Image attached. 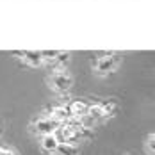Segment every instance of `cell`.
I'll return each instance as SVG.
<instances>
[{
  "label": "cell",
  "mask_w": 155,
  "mask_h": 155,
  "mask_svg": "<svg viewBox=\"0 0 155 155\" xmlns=\"http://www.w3.org/2000/svg\"><path fill=\"white\" fill-rule=\"evenodd\" d=\"M102 107H104V114H105V118L114 116L116 110H118V105H116L114 102H105V104H102Z\"/></svg>",
  "instance_id": "10"
},
{
  "label": "cell",
  "mask_w": 155,
  "mask_h": 155,
  "mask_svg": "<svg viewBox=\"0 0 155 155\" xmlns=\"http://www.w3.org/2000/svg\"><path fill=\"white\" fill-rule=\"evenodd\" d=\"M57 144H59V141H57V137L54 134H45L43 139H41V146H43V150L48 152V153H54L55 148H57Z\"/></svg>",
  "instance_id": "5"
},
{
  "label": "cell",
  "mask_w": 155,
  "mask_h": 155,
  "mask_svg": "<svg viewBox=\"0 0 155 155\" xmlns=\"http://www.w3.org/2000/svg\"><path fill=\"white\" fill-rule=\"evenodd\" d=\"M86 114H89V116H91L93 120H104V118H105L102 104H94V105H87V112H86Z\"/></svg>",
  "instance_id": "9"
},
{
  "label": "cell",
  "mask_w": 155,
  "mask_h": 155,
  "mask_svg": "<svg viewBox=\"0 0 155 155\" xmlns=\"http://www.w3.org/2000/svg\"><path fill=\"white\" fill-rule=\"evenodd\" d=\"M0 155H15V152H11V150H5V148H4V150L0 152Z\"/></svg>",
  "instance_id": "12"
},
{
  "label": "cell",
  "mask_w": 155,
  "mask_h": 155,
  "mask_svg": "<svg viewBox=\"0 0 155 155\" xmlns=\"http://www.w3.org/2000/svg\"><path fill=\"white\" fill-rule=\"evenodd\" d=\"M52 116L50 118H54L55 121H59V123H64L71 114H70V110H68V107H64V105H57V107H54L52 110Z\"/></svg>",
  "instance_id": "6"
},
{
  "label": "cell",
  "mask_w": 155,
  "mask_h": 155,
  "mask_svg": "<svg viewBox=\"0 0 155 155\" xmlns=\"http://www.w3.org/2000/svg\"><path fill=\"white\" fill-rule=\"evenodd\" d=\"M2 150H4V146H0V152H2Z\"/></svg>",
  "instance_id": "13"
},
{
  "label": "cell",
  "mask_w": 155,
  "mask_h": 155,
  "mask_svg": "<svg viewBox=\"0 0 155 155\" xmlns=\"http://www.w3.org/2000/svg\"><path fill=\"white\" fill-rule=\"evenodd\" d=\"M54 155H78V150L77 146L71 144V143H59Z\"/></svg>",
  "instance_id": "7"
},
{
  "label": "cell",
  "mask_w": 155,
  "mask_h": 155,
  "mask_svg": "<svg viewBox=\"0 0 155 155\" xmlns=\"http://www.w3.org/2000/svg\"><path fill=\"white\" fill-rule=\"evenodd\" d=\"M68 110H70V114L71 116H84L86 112H87V104H84L82 100H75V102H71L70 104V107H68Z\"/></svg>",
  "instance_id": "8"
},
{
  "label": "cell",
  "mask_w": 155,
  "mask_h": 155,
  "mask_svg": "<svg viewBox=\"0 0 155 155\" xmlns=\"http://www.w3.org/2000/svg\"><path fill=\"white\" fill-rule=\"evenodd\" d=\"M153 141H155V136H153V134H150V136H148V139H146V150H148V153H150V155H155Z\"/></svg>",
  "instance_id": "11"
},
{
  "label": "cell",
  "mask_w": 155,
  "mask_h": 155,
  "mask_svg": "<svg viewBox=\"0 0 155 155\" xmlns=\"http://www.w3.org/2000/svg\"><path fill=\"white\" fill-rule=\"evenodd\" d=\"M48 84H50V87L54 91L66 93L73 86V77H71V73L66 68H57V70H52V73L48 77Z\"/></svg>",
  "instance_id": "1"
},
{
  "label": "cell",
  "mask_w": 155,
  "mask_h": 155,
  "mask_svg": "<svg viewBox=\"0 0 155 155\" xmlns=\"http://www.w3.org/2000/svg\"><path fill=\"white\" fill-rule=\"evenodd\" d=\"M118 64H120V57H118V54H114V52L102 54V55H98L93 61L94 70L100 71V73H112V71L118 68Z\"/></svg>",
  "instance_id": "2"
},
{
  "label": "cell",
  "mask_w": 155,
  "mask_h": 155,
  "mask_svg": "<svg viewBox=\"0 0 155 155\" xmlns=\"http://www.w3.org/2000/svg\"><path fill=\"white\" fill-rule=\"evenodd\" d=\"M59 125H61V123H59V121H55L54 118H39V120H36V121H34V130L45 136V134H52Z\"/></svg>",
  "instance_id": "3"
},
{
  "label": "cell",
  "mask_w": 155,
  "mask_h": 155,
  "mask_svg": "<svg viewBox=\"0 0 155 155\" xmlns=\"http://www.w3.org/2000/svg\"><path fill=\"white\" fill-rule=\"evenodd\" d=\"M15 54L21 55V61L25 62V64H29V66H41L43 64V57H41L39 52H29V50H25V52H15Z\"/></svg>",
  "instance_id": "4"
},
{
  "label": "cell",
  "mask_w": 155,
  "mask_h": 155,
  "mask_svg": "<svg viewBox=\"0 0 155 155\" xmlns=\"http://www.w3.org/2000/svg\"><path fill=\"white\" fill-rule=\"evenodd\" d=\"M0 134H2V130H0Z\"/></svg>",
  "instance_id": "14"
}]
</instances>
